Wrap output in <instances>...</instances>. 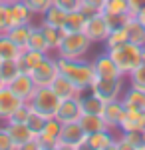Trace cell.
<instances>
[{
    "mask_svg": "<svg viewBox=\"0 0 145 150\" xmlns=\"http://www.w3.org/2000/svg\"><path fill=\"white\" fill-rule=\"evenodd\" d=\"M56 62L62 76L72 80L82 92H88L91 82H93V76H96L91 62L84 60V58H62V56H56Z\"/></svg>",
    "mask_w": 145,
    "mask_h": 150,
    "instance_id": "cell-1",
    "label": "cell"
},
{
    "mask_svg": "<svg viewBox=\"0 0 145 150\" xmlns=\"http://www.w3.org/2000/svg\"><path fill=\"white\" fill-rule=\"evenodd\" d=\"M105 52L113 58V62L117 64V68H119V72L123 76H127L131 70H135L141 64V46H137V44L129 42V40L115 48H109Z\"/></svg>",
    "mask_w": 145,
    "mask_h": 150,
    "instance_id": "cell-2",
    "label": "cell"
},
{
    "mask_svg": "<svg viewBox=\"0 0 145 150\" xmlns=\"http://www.w3.org/2000/svg\"><path fill=\"white\" fill-rule=\"evenodd\" d=\"M28 104L32 106L38 114H42L48 120V118L56 116V110H58V106H60V98L56 96V92L50 86H36V90L30 96Z\"/></svg>",
    "mask_w": 145,
    "mask_h": 150,
    "instance_id": "cell-3",
    "label": "cell"
},
{
    "mask_svg": "<svg viewBox=\"0 0 145 150\" xmlns=\"http://www.w3.org/2000/svg\"><path fill=\"white\" fill-rule=\"evenodd\" d=\"M89 48H91V40L84 32H66L56 52L62 58H84Z\"/></svg>",
    "mask_w": 145,
    "mask_h": 150,
    "instance_id": "cell-4",
    "label": "cell"
},
{
    "mask_svg": "<svg viewBox=\"0 0 145 150\" xmlns=\"http://www.w3.org/2000/svg\"><path fill=\"white\" fill-rule=\"evenodd\" d=\"M88 144V132L79 126V122H66L60 130V140L56 150H82Z\"/></svg>",
    "mask_w": 145,
    "mask_h": 150,
    "instance_id": "cell-5",
    "label": "cell"
},
{
    "mask_svg": "<svg viewBox=\"0 0 145 150\" xmlns=\"http://www.w3.org/2000/svg\"><path fill=\"white\" fill-rule=\"evenodd\" d=\"M123 80H125V76H119V78H100V76H93V82H91L89 90L96 96H100L103 102H109V100H115V98H121Z\"/></svg>",
    "mask_w": 145,
    "mask_h": 150,
    "instance_id": "cell-6",
    "label": "cell"
},
{
    "mask_svg": "<svg viewBox=\"0 0 145 150\" xmlns=\"http://www.w3.org/2000/svg\"><path fill=\"white\" fill-rule=\"evenodd\" d=\"M82 32L91 40V44H96V42H105V38L112 32V26L107 22L105 14L100 10V12H96V14H91V16L86 18Z\"/></svg>",
    "mask_w": 145,
    "mask_h": 150,
    "instance_id": "cell-7",
    "label": "cell"
},
{
    "mask_svg": "<svg viewBox=\"0 0 145 150\" xmlns=\"http://www.w3.org/2000/svg\"><path fill=\"white\" fill-rule=\"evenodd\" d=\"M58 74H60L58 62H56V58H52L50 54H46L44 60L30 72V76H32V80H34L36 86H50Z\"/></svg>",
    "mask_w": 145,
    "mask_h": 150,
    "instance_id": "cell-8",
    "label": "cell"
},
{
    "mask_svg": "<svg viewBox=\"0 0 145 150\" xmlns=\"http://www.w3.org/2000/svg\"><path fill=\"white\" fill-rule=\"evenodd\" d=\"M84 114V108H82V100L79 96L74 98H66V100H60V106L56 110V120H60L62 124L66 122H79V118Z\"/></svg>",
    "mask_w": 145,
    "mask_h": 150,
    "instance_id": "cell-9",
    "label": "cell"
},
{
    "mask_svg": "<svg viewBox=\"0 0 145 150\" xmlns=\"http://www.w3.org/2000/svg\"><path fill=\"white\" fill-rule=\"evenodd\" d=\"M60 130H62V122L56 118H48L42 130L36 134V140L40 142L42 150H56V144L60 140Z\"/></svg>",
    "mask_w": 145,
    "mask_h": 150,
    "instance_id": "cell-10",
    "label": "cell"
},
{
    "mask_svg": "<svg viewBox=\"0 0 145 150\" xmlns=\"http://www.w3.org/2000/svg\"><path fill=\"white\" fill-rule=\"evenodd\" d=\"M101 12L105 14L107 22L112 28L123 26L125 18L129 16V8H127V0H105Z\"/></svg>",
    "mask_w": 145,
    "mask_h": 150,
    "instance_id": "cell-11",
    "label": "cell"
},
{
    "mask_svg": "<svg viewBox=\"0 0 145 150\" xmlns=\"http://www.w3.org/2000/svg\"><path fill=\"white\" fill-rule=\"evenodd\" d=\"M117 128L121 132H145V110L125 106V112H123Z\"/></svg>",
    "mask_w": 145,
    "mask_h": 150,
    "instance_id": "cell-12",
    "label": "cell"
},
{
    "mask_svg": "<svg viewBox=\"0 0 145 150\" xmlns=\"http://www.w3.org/2000/svg\"><path fill=\"white\" fill-rule=\"evenodd\" d=\"M20 104H24V100L14 94V90L8 84H4L0 88V122H6Z\"/></svg>",
    "mask_w": 145,
    "mask_h": 150,
    "instance_id": "cell-13",
    "label": "cell"
},
{
    "mask_svg": "<svg viewBox=\"0 0 145 150\" xmlns=\"http://www.w3.org/2000/svg\"><path fill=\"white\" fill-rule=\"evenodd\" d=\"M4 126H6L12 142H14V150H22L28 142H32V140L36 138V134L30 130V126H28L26 122H24V124H18V122H6Z\"/></svg>",
    "mask_w": 145,
    "mask_h": 150,
    "instance_id": "cell-14",
    "label": "cell"
},
{
    "mask_svg": "<svg viewBox=\"0 0 145 150\" xmlns=\"http://www.w3.org/2000/svg\"><path fill=\"white\" fill-rule=\"evenodd\" d=\"M91 64H93L96 76H100V78H119V76H123L121 72H119V68H117V64L113 62V58L107 52L100 54Z\"/></svg>",
    "mask_w": 145,
    "mask_h": 150,
    "instance_id": "cell-15",
    "label": "cell"
},
{
    "mask_svg": "<svg viewBox=\"0 0 145 150\" xmlns=\"http://www.w3.org/2000/svg\"><path fill=\"white\" fill-rule=\"evenodd\" d=\"M8 86L14 90V94H16L18 98H22L24 102H28L30 96L34 94V90H36V84H34L32 76H30L28 72H20V74H18Z\"/></svg>",
    "mask_w": 145,
    "mask_h": 150,
    "instance_id": "cell-16",
    "label": "cell"
},
{
    "mask_svg": "<svg viewBox=\"0 0 145 150\" xmlns=\"http://www.w3.org/2000/svg\"><path fill=\"white\" fill-rule=\"evenodd\" d=\"M125 112V104L121 102V98H115V100H109V102L103 104V120H105V124L112 128H117L119 126V122H121V116Z\"/></svg>",
    "mask_w": 145,
    "mask_h": 150,
    "instance_id": "cell-17",
    "label": "cell"
},
{
    "mask_svg": "<svg viewBox=\"0 0 145 150\" xmlns=\"http://www.w3.org/2000/svg\"><path fill=\"white\" fill-rule=\"evenodd\" d=\"M50 88L56 92V96L60 100H66V98H74V96H79L82 90H79L78 86L74 84L72 80H68L66 76H62V74H58L54 82L50 84Z\"/></svg>",
    "mask_w": 145,
    "mask_h": 150,
    "instance_id": "cell-18",
    "label": "cell"
},
{
    "mask_svg": "<svg viewBox=\"0 0 145 150\" xmlns=\"http://www.w3.org/2000/svg\"><path fill=\"white\" fill-rule=\"evenodd\" d=\"M86 148L91 150H115V138H113L112 130H100L88 134V144Z\"/></svg>",
    "mask_w": 145,
    "mask_h": 150,
    "instance_id": "cell-19",
    "label": "cell"
},
{
    "mask_svg": "<svg viewBox=\"0 0 145 150\" xmlns=\"http://www.w3.org/2000/svg\"><path fill=\"white\" fill-rule=\"evenodd\" d=\"M123 28L127 32V40L129 42H133L137 46H143L145 44V26L137 20V16L129 14L125 18V22H123Z\"/></svg>",
    "mask_w": 145,
    "mask_h": 150,
    "instance_id": "cell-20",
    "label": "cell"
},
{
    "mask_svg": "<svg viewBox=\"0 0 145 150\" xmlns=\"http://www.w3.org/2000/svg\"><path fill=\"white\" fill-rule=\"evenodd\" d=\"M44 52H38V50H32V48H22L20 50V56L16 58L18 66H20V72H32L42 60H44Z\"/></svg>",
    "mask_w": 145,
    "mask_h": 150,
    "instance_id": "cell-21",
    "label": "cell"
},
{
    "mask_svg": "<svg viewBox=\"0 0 145 150\" xmlns=\"http://www.w3.org/2000/svg\"><path fill=\"white\" fill-rule=\"evenodd\" d=\"M115 150H143V132H121L115 138Z\"/></svg>",
    "mask_w": 145,
    "mask_h": 150,
    "instance_id": "cell-22",
    "label": "cell"
},
{
    "mask_svg": "<svg viewBox=\"0 0 145 150\" xmlns=\"http://www.w3.org/2000/svg\"><path fill=\"white\" fill-rule=\"evenodd\" d=\"M32 16H34V12L26 6L24 0L10 4V28L12 26H18V24H30L32 22Z\"/></svg>",
    "mask_w": 145,
    "mask_h": 150,
    "instance_id": "cell-23",
    "label": "cell"
},
{
    "mask_svg": "<svg viewBox=\"0 0 145 150\" xmlns=\"http://www.w3.org/2000/svg\"><path fill=\"white\" fill-rule=\"evenodd\" d=\"M79 126L84 128L88 134H93V132H100V130H109V126L105 124L103 116L101 114H89V112H84L82 118H79Z\"/></svg>",
    "mask_w": 145,
    "mask_h": 150,
    "instance_id": "cell-24",
    "label": "cell"
},
{
    "mask_svg": "<svg viewBox=\"0 0 145 150\" xmlns=\"http://www.w3.org/2000/svg\"><path fill=\"white\" fill-rule=\"evenodd\" d=\"M121 102L129 108H137V110H145V92L139 88L129 86L127 92L121 94Z\"/></svg>",
    "mask_w": 145,
    "mask_h": 150,
    "instance_id": "cell-25",
    "label": "cell"
},
{
    "mask_svg": "<svg viewBox=\"0 0 145 150\" xmlns=\"http://www.w3.org/2000/svg\"><path fill=\"white\" fill-rule=\"evenodd\" d=\"M66 16H68L66 10H62L60 6L52 4V6H50V8L42 14V22H44V24H50V26H56V28H64Z\"/></svg>",
    "mask_w": 145,
    "mask_h": 150,
    "instance_id": "cell-26",
    "label": "cell"
},
{
    "mask_svg": "<svg viewBox=\"0 0 145 150\" xmlns=\"http://www.w3.org/2000/svg\"><path fill=\"white\" fill-rule=\"evenodd\" d=\"M79 100H82V108H84V112H89V114H101L103 112V100H101L100 96H96V94L89 90V94H79Z\"/></svg>",
    "mask_w": 145,
    "mask_h": 150,
    "instance_id": "cell-27",
    "label": "cell"
},
{
    "mask_svg": "<svg viewBox=\"0 0 145 150\" xmlns=\"http://www.w3.org/2000/svg\"><path fill=\"white\" fill-rule=\"evenodd\" d=\"M40 28H42V32L46 36V42H48V48H50V52L52 50H58V46L62 44V38H64V30L62 28H56V26H50V24H40Z\"/></svg>",
    "mask_w": 145,
    "mask_h": 150,
    "instance_id": "cell-28",
    "label": "cell"
},
{
    "mask_svg": "<svg viewBox=\"0 0 145 150\" xmlns=\"http://www.w3.org/2000/svg\"><path fill=\"white\" fill-rule=\"evenodd\" d=\"M26 48H32V50H38V52L50 54V48H48V42H46V36H44V32H42L40 26H34L32 24L30 38H28V46Z\"/></svg>",
    "mask_w": 145,
    "mask_h": 150,
    "instance_id": "cell-29",
    "label": "cell"
},
{
    "mask_svg": "<svg viewBox=\"0 0 145 150\" xmlns=\"http://www.w3.org/2000/svg\"><path fill=\"white\" fill-rule=\"evenodd\" d=\"M20 56V46L8 34H0V58L2 60H16Z\"/></svg>",
    "mask_w": 145,
    "mask_h": 150,
    "instance_id": "cell-30",
    "label": "cell"
},
{
    "mask_svg": "<svg viewBox=\"0 0 145 150\" xmlns=\"http://www.w3.org/2000/svg\"><path fill=\"white\" fill-rule=\"evenodd\" d=\"M30 30H32V22L30 24H18V26H12L8 30V36L16 42V46L22 48L28 46V38H30Z\"/></svg>",
    "mask_w": 145,
    "mask_h": 150,
    "instance_id": "cell-31",
    "label": "cell"
},
{
    "mask_svg": "<svg viewBox=\"0 0 145 150\" xmlns=\"http://www.w3.org/2000/svg\"><path fill=\"white\" fill-rule=\"evenodd\" d=\"M86 14L82 10H74V12H68L66 16V22H64V32H82L84 28V22H86Z\"/></svg>",
    "mask_w": 145,
    "mask_h": 150,
    "instance_id": "cell-32",
    "label": "cell"
},
{
    "mask_svg": "<svg viewBox=\"0 0 145 150\" xmlns=\"http://www.w3.org/2000/svg\"><path fill=\"white\" fill-rule=\"evenodd\" d=\"M18 74H20V66L16 60H2L0 62V76H2L4 84H10Z\"/></svg>",
    "mask_w": 145,
    "mask_h": 150,
    "instance_id": "cell-33",
    "label": "cell"
},
{
    "mask_svg": "<svg viewBox=\"0 0 145 150\" xmlns=\"http://www.w3.org/2000/svg\"><path fill=\"white\" fill-rule=\"evenodd\" d=\"M123 42H127V32H125L123 26H117V28H112V32L105 38L103 44H105V50H109V48H115L119 44H123Z\"/></svg>",
    "mask_w": 145,
    "mask_h": 150,
    "instance_id": "cell-34",
    "label": "cell"
},
{
    "mask_svg": "<svg viewBox=\"0 0 145 150\" xmlns=\"http://www.w3.org/2000/svg\"><path fill=\"white\" fill-rule=\"evenodd\" d=\"M127 78H129V86L139 88V90L145 92V64L143 62H141L135 70H131V72L127 74Z\"/></svg>",
    "mask_w": 145,
    "mask_h": 150,
    "instance_id": "cell-35",
    "label": "cell"
},
{
    "mask_svg": "<svg viewBox=\"0 0 145 150\" xmlns=\"http://www.w3.org/2000/svg\"><path fill=\"white\" fill-rule=\"evenodd\" d=\"M26 124L30 126V130H32L34 134H38L40 130H42V126L46 124V118L42 114H38L36 110H34L32 106H30V114H28V120H26Z\"/></svg>",
    "mask_w": 145,
    "mask_h": 150,
    "instance_id": "cell-36",
    "label": "cell"
},
{
    "mask_svg": "<svg viewBox=\"0 0 145 150\" xmlns=\"http://www.w3.org/2000/svg\"><path fill=\"white\" fill-rule=\"evenodd\" d=\"M28 114H30V104L24 102L12 112V116L6 120V122H18V124H24V122L28 120ZM6 122H4V124H6Z\"/></svg>",
    "mask_w": 145,
    "mask_h": 150,
    "instance_id": "cell-37",
    "label": "cell"
},
{
    "mask_svg": "<svg viewBox=\"0 0 145 150\" xmlns=\"http://www.w3.org/2000/svg\"><path fill=\"white\" fill-rule=\"evenodd\" d=\"M10 30V4L0 2V34H8Z\"/></svg>",
    "mask_w": 145,
    "mask_h": 150,
    "instance_id": "cell-38",
    "label": "cell"
},
{
    "mask_svg": "<svg viewBox=\"0 0 145 150\" xmlns=\"http://www.w3.org/2000/svg\"><path fill=\"white\" fill-rule=\"evenodd\" d=\"M26 2V6L34 12V14H38V16H42L52 4H54V0H24Z\"/></svg>",
    "mask_w": 145,
    "mask_h": 150,
    "instance_id": "cell-39",
    "label": "cell"
},
{
    "mask_svg": "<svg viewBox=\"0 0 145 150\" xmlns=\"http://www.w3.org/2000/svg\"><path fill=\"white\" fill-rule=\"evenodd\" d=\"M103 4H105V0H82L79 10L84 12L86 16H91V14L100 12L101 8H103Z\"/></svg>",
    "mask_w": 145,
    "mask_h": 150,
    "instance_id": "cell-40",
    "label": "cell"
},
{
    "mask_svg": "<svg viewBox=\"0 0 145 150\" xmlns=\"http://www.w3.org/2000/svg\"><path fill=\"white\" fill-rule=\"evenodd\" d=\"M54 4L60 6L62 10H66V12H74V10H79L82 0H54Z\"/></svg>",
    "mask_w": 145,
    "mask_h": 150,
    "instance_id": "cell-41",
    "label": "cell"
},
{
    "mask_svg": "<svg viewBox=\"0 0 145 150\" xmlns=\"http://www.w3.org/2000/svg\"><path fill=\"white\" fill-rule=\"evenodd\" d=\"M0 150H14V142H12L6 126H0Z\"/></svg>",
    "mask_w": 145,
    "mask_h": 150,
    "instance_id": "cell-42",
    "label": "cell"
},
{
    "mask_svg": "<svg viewBox=\"0 0 145 150\" xmlns=\"http://www.w3.org/2000/svg\"><path fill=\"white\" fill-rule=\"evenodd\" d=\"M127 8H129V14L137 16L141 10H145V0H127Z\"/></svg>",
    "mask_w": 145,
    "mask_h": 150,
    "instance_id": "cell-43",
    "label": "cell"
},
{
    "mask_svg": "<svg viewBox=\"0 0 145 150\" xmlns=\"http://www.w3.org/2000/svg\"><path fill=\"white\" fill-rule=\"evenodd\" d=\"M137 20H139V22H141V24L145 26V10H141L139 14H137Z\"/></svg>",
    "mask_w": 145,
    "mask_h": 150,
    "instance_id": "cell-44",
    "label": "cell"
},
{
    "mask_svg": "<svg viewBox=\"0 0 145 150\" xmlns=\"http://www.w3.org/2000/svg\"><path fill=\"white\" fill-rule=\"evenodd\" d=\"M141 62H143V64H145V44H143V46H141Z\"/></svg>",
    "mask_w": 145,
    "mask_h": 150,
    "instance_id": "cell-45",
    "label": "cell"
},
{
    "mask_svg": "<svg viewBox=\"0 0 145 150\" xmlns=\"http://www.w3.org/2000/svg\"><path fill=\"white\" fill-rule=\"evenodd\" d=\"M2 2H6V4H14V2H20V0H2Z\"/></svg>",
    "mask_w": 145,
    "mask_h": 150,
    "instance_id": "cell-46",
    "label": "cell"
},
{
    "mask_svg": "<svg viewBox=\"0 0 145 150\" xmlns=\"http://www.w3.org/2000/svg\"><path fill=\"white\" fill-rule=\"evenodd\" d=\"M2 86H4V80H2V76H0V88H2Z\"/></svg>",
    "mask_w": 145,
    "mask_h": 150,
    "instance_id": "cell-47",
    "label": "cell"
},
{
    "mask_svg": "<svg viewBox=\"0 0 145 150\" xmlns=\"http://www.w3.org/2000/svg\"><path fill=\"white\" fill-rule=\"evenodd\" d=\"M143 150H145V132H143Z\"/></svg>",
    "mask_w": 145,
    "mask_h": 150,
    "instance_id": "cell-48",
    "label": "cell"
},
{
    "mask_svg": "<svg viewBox=\"0 0 145 150\" xmlns=\"http://www.w3.org/2000/svg\"><path fill=\"white\" fill-rule=\"evenodd\" d=\"M0 62H2V58H0Z\"/></svg>",
    "mask_w": 145,
    "mask_h": 150,
    "instance_id": "cell-49",
    "label": "cell"
},
{
    "mask_svg": "<svg viewBox=\"0 0 145 150\" xmlns=\"http://www.w3.org/2000/svg\"><path fill=\"white\" fill-rule=\"evenodd\" d=\"M0 2H2V0H0Z\"/></svg>",
    "mask_w": 145,
    "mask_h": 150,
    "instance_id": "cell-50",
    "label": "cell"
}]
</instances>
